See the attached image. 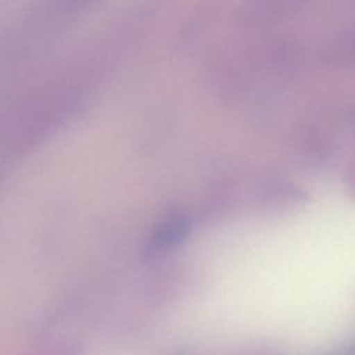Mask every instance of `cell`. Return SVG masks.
<instances>
[{"mask_svg":"<svg viewBox=\"0 0 355 355\" xmlns=\"http://www.w3.org/2000/svg\"><path fill=\"white\" fill-rule=\"evenodd\" d=\"M189 230V223L184 218H173L169 220H165L154 233L151 240V251L155 248H165L171 247L186 236Z\"/></svg>","mask_w":355,"mask_h":355,"instance_id":"obj_1","label":"cell"}]
</instances>
